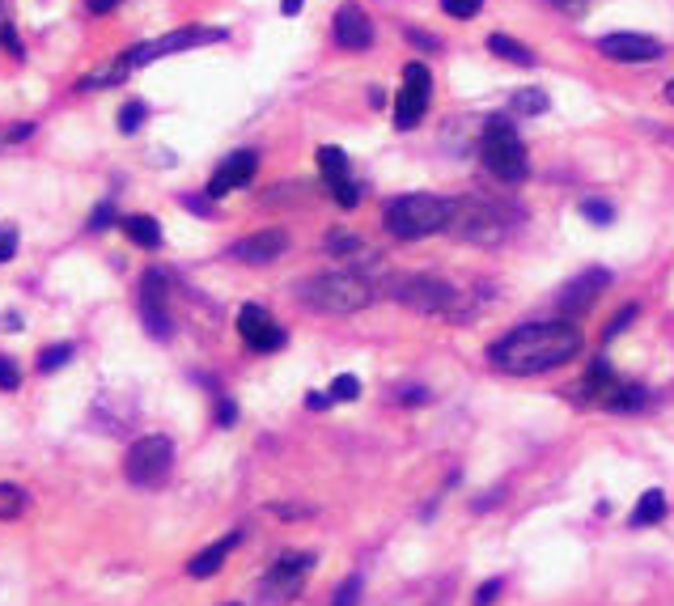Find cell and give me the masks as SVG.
I'll list each match as a JSON object with an SVG mask.
<instances>
[{
  "mask_svg": "<svg viewBox=\"0 0 674 606\" xmlns=\"http://www.w3.org/2000/svg\"><path fill=\"white\" fill-rule=\"evenodd\" d=\"M441 9H446L450 17H458V22H467V17H475L484 9V0H441Z\"/></svg>",
  "mask_w": 674,
  "mask_h": 606,
  "instance_id": "obj_30",
  "label": "cell"
},
{
  "mask_svg": "<svg viewBox=\"0 0 674 606\" xmlns=\"http://www.w3.org/2000/svg\"><path fill=\"white\" fill-rule=\"evenodd\" d=\"M581 217L594 221V225H611L615 221V208L607 200H581Z\"/></svg>",
  "mask_w": 674,
  "mask_h": 606,
  "instance_id": "obj_29",
  "label": "cell"
},
{
  "mask_svg": "<svg viewBox=\"0 0 674 606\" xmlns=\"http://www.w3.org/2000/svg\"><path fill=\"white\" fill-rule=\"evenodd\" d=\"M289 251V234L285 229H259V234H251V238H242V242H234V259H242V263H255V267H263V263H276L280 255Z\"/></svg>",
  "mask_w": 674,
  "mask_h": 606,
  "instance_id": "obj_15",
  "label": "cell"
},
{
  "mask_svg": "<svg viewBox=\"0 0 674 606\" xmlns=\"http://www.w3.org/2000/svg\"><path fill=\"white\" fill-rule=\"evenodd\" d=\"M225 606H238V602H225Z\"/></svg>",
  "mask_w": 674,
  "mask_h": 606,
  "instance_id": "obj_49",
  "label": "cell"
},
{
  "mask_svg": "<svg viewBox=\"0 0 674 606\" xmlns=\"http://www.w3.org/2000/svg\"><path fill=\"white\" fill-rule=\"evenodd\" d=\"M255 170H259V153H251V149L229 153L225 162H221V170L212 174V183H208V200H221V195L246 187V183L255 178Z\"/></svg>",
  "mask_w": 674,
  "mask_h": 606,
  "instance_id": "obj_12",
  "label": "cell"
},
{
  "mask_svg": "<svg viewBox=\"0 0 674 606\" xmlns=\"http://www.w3.org/2000/svg\"><path fill=\"white\" fill-rule=\"evenodd\" d=\"M556 9H577V5H585V0H552Z\"/></svg>",
  "mask_w": 674,
  "mask_h": 606,
  "instance_id": "obj_47",
  "label": "cell"
},
{
  "mask_svg": "<svg viewBox=\"0 0 674 606\" xmlns=\"http://www.w3.org/2000/svg\"><path fill=\"white\" fill-rule=\"evenodd\" d=\"M429 94H433V77L429 68H424L420 60H412L403 68V89L395 98V128L399 132H412L416 123L424 119V111H429Z\"/></svg>",
  "mask_w": 674,
  "mask_h": 606,
  "instance_id": "obj_9",
  "label": "cell"
},
{
  "mask_svg": "<svg viewBox=\"0 0 674 606\" xmlns=\"http://www.w3.org/2000/svg\"><path fill=\"white\" fill-rule=\"evenodd\" d=\"M577 352H581V331L573 323H526L492 344V365L505 373H518V378H530V373L573 361Z\"/></svg>",
  "mask_w": 674,
  "mask_h": 606,
  "instance_id": "obj_1",
  "label": "cell"
},
{
  "mask_svg": "<svg viewBox=\"0 0 674 606\" xmlns=\"http://www.w3.org/2000/svg\"><path fill=\"white\" fill-rule=\"evenodd\" d=\"M407 43H416L420 51H437V39L433 34H424V30H407Z\"/></svg>",
  "mask_w": 674,
  "mask_h": 606,
  "instance_id": "obj_41",
  "label": "cell"
},
{
  "mask_svg": "<svg viewBox=\"0 0 674 606\" xmlns=\"http://www.w3.org/2000/svg\"><path fill=\"white\" fill-rule=\"evenodd\" d=\"M611 284V272H602V267H585L581 276H573L569 284L560 289V310H585L594 306V297Z\"/></svg>",
  "mask_w": 674,
  "mask_h": 606,
  "instance_id": "obj_17",
  "label": "cell"
},
{
  "mask_svg": "<svg viewBox=\"0 0 674 606\" xmlns=\"http://www.w3.org/2000/svg\"><path fill=\"white\" fill-rule=\"evenodd\" d=\"M310 564H314V556H301V551H289V556H280V560L268 568V577L259 581V598H263V602H272V606L297 598V594H301V585H306Z\"/></svg>",
  "mask_w": 674,
  "mask_h": 606,
  "instance_id": "obj_10",
  "label": "cell"
},
{
  "mask_svg": "<svg viewBox=\"0 0 674 606\" xmlns=\"http://www.w3.org/2000/svg\"><path fill=\"white\" fill-rule=\"evenodd\" d=\"M272 513H276V518H289V522H297V518H314V509H310V505H272Z\"/></svg>",
  "mask_w": 674,
  "mask_h": 606,
  "instance_id": "obj_37",
  "label": "cell"
},
{
  "mask_svg": "<svg viewBox=\"0 0 674 606\" xmlns=\"http://www.w3.org/2000/svg\"><path fill=\"white\" fill-rule=\"evenodd\" d=\"M327 251H331L335 259H340V255H357V251H361V238H357V234H348V229H331Z\"/></svg>",
  "mask_w": 674,
  "mask_h": 606,
  "instance_id": "obj_28",
  "label": "cell"
},
{
  "mask_svg": "<svg viewBox=\"0 0 674 606\" xmlns=\"http://www.w3.org/2000/svg\"><path fill=\"white\" fill-rule=\"evenodd\" d=\"M123 234H128L136 246H145V251H157L162 246V225L145 212H136V217H123Z\"/></svg>",
  "mask_w": 674,
  "mask_h": 606,
  "instance_id": "obj_19",
  "label": "cell"
},
{
  "mask_svg": "<svg viewBox=\"0 0 674 606\" xmlns=\"http://www.w3.org/2000/svg\"><path fill=\"white\" fill-rule=\"evenodd\" d=\"M480 157L492 178H501V183H522L530 174V157L522 149V140L513 136V128L505 119H492L488 132L480 136Z\"/></svg>",
  "mask_w": 674,
  "mask_h": 606,
  "instance_id": "obj_4",
  "label": "cell"
},
{
  "mask_svg": "<svg viewBox=\"0 0 674 606\" xmlns=\"http://www.w3.org/2000/svg\"><path fill=\"white\" fill-rule=\"evenodd\" d=\"M238 539H242V534L234 530V534H225V539H217L212 547H204L200 556H191L187 573H191L195 581H208V577H217V573H221V564H225V556H229V551L238 547Z\"/></svg>",
  "mask_w": 674,
  "mask_h": 606,
  "instance_id": "obj_18",
  "label": "cell"
},
{
  "mask_svg": "<svg viewBox=\"0 0 674 606\" xmlns=\"http://www.w3.org/2000/svg\"><path fill=\"white\" fill-rule=\"evenodd\" d=\"M458 234L467 242H484V246H496L505 238V212H496L488 200H454V221H450Z\"/></svg>",
  "mask_w": 674,
  "mask_h": 606,
  "instance_id": "obj_7",
  "label": "cell"
},
{
  "mask_svg": "<svg viewBox=\"0 0 674 606\" xmlns=\"http://www.w3.org/2000/svg\"><path fill=\"white\" fill-rule=\"evenodd\" d=\"M331 200L340 204V208H357L361 204V191H357V183H340V187H331Z\"/></svg>",
  "mask_w": 674,
  "mask_h": 606,
  "instance_id": "obj_34",
  "label": "cell"
},
{
  "mask_svg": "<svg viewBox=\"0 0 674 606\" xmlns=\"http://www.w3.org/2000/svg\"><path fill=\"white\" fill-rule=\"evenodd\" d=\"M318 170H323L327 187L352 183V178H348V157H344V149H335V145H323V149H318Z\"/></svg>",
  "mask_w": 674,
  "mask_h": 606,
  "instance_id": "obj_20",
  "label": "cell"
},
{
  "mask_svg": "<svg viewBox=\"0 0 674 606\" xmlns=\"http://www.w3.org/2000/svg\"><path fill=\"white\" fill-rule=\"evenodd\" d=\"M488 51H492V56H501V60H509V64H522V68L535 64V51L522 47L518 39H509V34H492V39H488Z\"/></svg>",
  "mask_w": 674,
  "mask_h": 606,
  "instance_id": "obj_21",
  "label": "cell"
},
{
  "mask_svg": "<svg viewBox=\"0 0 674 606\" xmlns=\"http://www.w3.org/2000/svg\"><path fill=\"white\" fill-rule=\"evenodd\" d=\"M301 5H306V0H280V13L293 17V13H301Z\"/></svg>",
  "mask_w": 674,
  "mask_h": 606,
  "instance_id": "obj_46",
  "label": "cell"
},
{
  "mask_svg": "<svg viewBox=\"0 0 674 606\" xmlns=\"http://www.w3.org/2000/svg\"><path fill=\"white\" fill-rule=\"evenodd\" d=\"M306 407H310V412H327V407H331V395H318V390H310V395H306Z\"/></svg>",
  "mask_w": 674,
  "mask_h": 606,
  "instance_id": "obj_42",
  "label": "cell"
},
{
  "mask_svg": "<svg viewBox=\"0 0 674 606\" xmlns=\"http://www.w3.org/2000/svg\"><path fill=\"white\" fill-rule=\"evenodd\" d=\"M632 318H636V306H624V314H619V318H611V323H607V340H615V335L624 331V327L632 323Z\"/></svg>",
  "mask_w": 674,
  "mask_h": 606,
  "instance_id": "obj_39",
  "label": "cell"
},
{
  "mask_svg": "<svg viewBox=\"0 0 674 606\" xmlns=\"http://www.w3.org/2000/svg\"><path fill=\"white\" fill-rule=\"evenodd\" d=\"M450 221H454V200H441V195H429V191L399 195V200H390V208H386V229L403 242L429 238L437 229H446Z\"/></svg>",
  "mask_w": 674,
  "mask_h": 606,
  "instance_id": "obj_2",
  "label": "cell"
},
{
  "mask_svg": "<svg viewBox=\"0 0 674 606\" xmlns=\"http://www.w3.org/2000/svg\"><path fill=\"white\" fill-rule=\"evenodd\" d=\"M335 43H340L344 51H365L369 43H374V26H369V17L357 0H348V5L335 9Z\"/></svg>",
  "mask_w": 674,
  "mask_h": 606,
  "instance_id": "obj_14",
  "label": "cell"
},
{
  "mask_svg": "<svg viewBox=\"0 0 674 606\" xmlns=\"http://www.w3.org/2000/svg\"><path fill=\"white\" fill-rule=\"evenodd\" d=\"M496 598H501V581H484L480 590H475V606H492Z\"/></svg>",
  "mask_w": 674,
  "mask_h": 606,
  "instance_id": "obj_38",
  "label": "cell"
},
{
  "mask_svg": "<svg viewBox=\"0 0 674 606\" xmlns=\"http://www.w3.org/2000/svg\"><path fill=\"white\" fill-rule=\"evenodd\" d=\"M238 420V407H234V399H217V424H225V429H229V424H234Z\"/></svg>",
  "mask_w": 674,
  "mask_h": 606,
  "instance_id": "obj_40",
  "label": "cell"
},
{
  "mask_svg": "<svg viewBox=\"0 0 674 606\" xmlns=\"http://www.w3.org/2000/svg\"><path fill=\"white\" fill-rule=\"evenodd\" d=\"M170 467H174V441L162 437V433H149V437L132 441L128 462H123V471H128V479H132L136 488H157V484H166Z\"/></svg>",
  "mask_w": 674,
  "mask_h": 606,
  "instance_id": "obj_6",
  "label": "cell"
},
{
  "mask_svg": "<svg viewBox=\"0 0 674 606\" xmlns=\"http://www.w3.org/2000/svg\"><path fill=\"white\" fill-rule=\"evenodd\" d=\"M543 111H547V94H539V89L513 94V115H543Z\"/></svg>",
  "mask_w": 674,
  "mask_h": 606,
  "instance_id": "obj_26",
  "label": "cell"
},
{
  "mask_svg": "<svg viewBox=\"0 0 674 606\" xmlns=\"http://www.w3.org/2000/svg\"><path fill=\"white\" fill-rule=\"evenodd\" d=\"M374 284H369L365 276L357 272H327V276H318L310 280L306 289H301V297L310 301L314 310H323V314H357L365 310L369 301H374Z\"/></svg>",
  "mask_w": 674,
  "mask_h": 606,
  "instance_id": "obj_3",
  "label": "cell"
},
{
  "mask_svg": "<svg viewBox=\"0 0 674 606\" xmlns=\"http://www.w3.org/2000/svg\"><path fill=\"white\" fill-rule=\"evenodd\" d=\"M145 119H149V106H145V102H128V106L119 111V132H123V136H136Z\"/></svg>",
  "mask_w": 674,
  "mask_h": 606,
  "instance_id": "obj_27",
  "label": "cell"
},
{
  "mask_svg": "<svg viewBox=\"0 0 674 606\" xmlns=\"http://www.w3.org/2000/svg\"><path fill=\"white\" fill-rule=\"evenodd\" d=\"M68 361H73V344H51V348L39 352V373H56Z\"/></svg>",
  "mask_w": 674,
  "mask_h": 606,
  "instance_id": "obj_25",
  "label": "cell"
},
{
  "mask_svg": "<svg viewBox=\"0 0 674 606\" xmlns=\"http://www.w3.org/2000/svg\"><path fill=\"white\" fill-rule=\"evenodd\" d=\"M602 403H607L611 412H636V407L645 403V390H641V386H619V382H615L607 395H602Z\"/></svg>",
  "mask_w": 674,
  "mask_h": 606,
  "instance_id": "obj_23",
  "label": "cell"
},
{
  "mask_svg": "<svg viewBox=\"0 0 674 606\" xmlns=\"http://www.w3.org/2000/svg\"><path fill=\"white\" fill-rule=\"evenodd\" d=\"M140 318H145V327L157 335V340H166V335H170L166 276L162 272H145V280H140Z\"/></svg>",
  "mask_w": 674,
  "mask_h": 606,
  "instance_id": "obj_13",
  "label": "cell"
},
{
  "mask_svg": "<svg viewBox=\"0 0 674 606\" xmlns=\"http://www.w3.org/2000/svg\"><path fill=\"white\" fill-rule=\"evenodd\" d=\"M115 221V204L111 200H102L98 208H94V217H90V234H98V229H106Z\"/></svg>",
  "mask_w": 674,
  "mask_h": 606,
  "instance_id": "obj_36",
  "label": "cell"
},
{
  "mask_svg": "<svg viewBox=\"0 0 674 606\" xmlns=\"http://www.w3.org/2000/svg\"><path fill=\"white\" fill-rule=\"evenodd\" d=\"M361 602V577H348L340 590H335V606H357Z\"/></svg>",
  "mask_w": 674,
  "mask_h": 606,
  "instance_id": "obj_32",
  "label": "cell"
},
{
  "mask_svg": "<svg viewBox=\"0 0 674 606\" xmlns=\"http://www.w3.org/2000/svg\"><path fill=\"white\" fill-rule=\"evenodd\" d=\"M119 5V0H85V9H90V13H111Z\"/></svg>",
  "mask_w": 674,
  "mask_h": 606,
  "instance_id": "obj_45",
  "label": "cell"
},
{
  "mask_svg": "<svg viewBox=\"0 0 674 606\" xmlns=\"http://www.w3.org/2000/svg\"><path fill=\"white\" fill-rule=\"evenodd\" d=\"M225 39V30L221 26H183V30H170L162 34V39H149V43H136L128 47L119 56V64L128 68H140V64H153V60H162V56H174V51H187V47H204V43H221Z\"/></svg>",
  "mask_w": 674,
  "mask_h": 606,
  "instance_id": "obj_5",
  "label": "cell"
},
{
  "mask_svg": "<svg viewBox=\"0 0 674 606\" xmlns=\"http://www.w3.org/2000/svg\"><path fill=\"white\" fill-rule=\"evenodd\" d=\"M17 255V229L13 225H0V263H9Z\"/></svg>",
  "mask_w": 674,
  "mask_h": 606,
  "instance_id": "obj_35",
  "label": "cell"
},
{
  "mask_svg": "<svg viewBox=\"0 0 674 606\" xmlns=\"http://www.w3.org/2000/svg\"><path fill=\"white\" fill-rule=\"evenodd\" d=\"M183 208H191V212H200V217H208V204H204V195H183Z\"/></svg>",
  "mask_w": 674,
  "mask_h": 606,
  "instance_id": "obj_43",
  "label": "cell"
},
{
  "mask_svg": "<svg viewBox=\"0 0 674 606\" xmlns=\"http://www.w3.org/2000/svg\"><path fill=\"white\" fill-rule=\"evenodd\" d=\"M399 301L403 306H412L420 314H441V318H458V289L446 280H437V276H412V280H403L399 284Z\"/></svg>",
  "mask_w": 674,
  "mask_h": 606,
  "instance_id": "obj_8",
  "label": "cell"
},
{
  "mask_svg": "<svg viewBox=\"0 0 674 606\" xmlns=\"http://www.w3.org/2000/svg\"><path fill=\"white\" fill-rule=\"evenodd\" d=\"M238 335L246 344H251L255 352H276V348H285V331H280L272 318H268V310L263 306H242L238 310Z\"/></svg>",
  "mask_w": 674,
  "mask_h": 606,
  "instance_id": "obj_11",
  "label": "cell"
},
{
  "mask_svg": "<svg viewBox=\"0 0 674 606\" xmlns=\"http://www.w3.org/2000/svg\"><path fill=\"white\" fill-rule=\"evenodd\" d=\"M357 395H361V382L352 378V373H340V378L331 382V399H340V403H344V399H357Z\"/></svg>",
  "mask_w": 674,
  "mask_h": 606,
  "instance_id": "obj_31",
  "label": "cell"
},
{
  "mask_svg": "<svg viewBox=\"0 0 674 606\" xmlns=\"http://www.w3.org/2000/svg\"><path fill=\"white\" fill-rule=\"evenodd\" d=\"M26 509H30V492H26V488H17V484H0V518L13 522V518H22Z\"/></svg>",
  "mask_w": 674,
  "mask_h": 606,
  "instance_id": "obj_24",
  "label": "cell"
},
{
  "mask_svg": "<svg viewBox=\"0 0 674 606\" xmlns=\"http://www.w3.org/2000/svg\"><path fill=\"white\" fill-rule=\"evenodd\" d=\"M34 132V123H13V128L5 132V140H26Z\"/></svg>",
  "mask_w": 674,
  "mask_h": 606,
  "instance_id": "obj_44",
  "label": "cell"
},
{
  "mask_svg": "<svg viewBox=\"0 0 674 606\" xmlns=\"http://www.w3.org/2000/svg\"><path fill=\"white\" fill-rule=\"evenodd\" d=\"M666 102H674V81H670V85H666Z\"/></svg>",
  "mask_w": 674,
  "mask_h": 606,
  "instance_id": "obj_48",
  "label": "cell"
},
{
  "mask_svg": "<svg viewBox=\"0 0 674 606\" xmlns=\"http://www.w3.org/2000/svg\"><path fill=\"white\" fill-rule=\"evenodd\" d=\"M17 386H22V369L9 356H0V390H17Z\"/></svg>",
  "mask_w": 674,
  "mask_h": 606,
  "instance_id": "obj_33",
  "label": "cell"
},
{
  "mask_svg": "<svg viewBox=\"0 0 674 606\" xmlns=\"http://www.w3.org/2000/svg\"><path fill=\"white\" fill-rule=\"evenodd\" d=\"M666 518V492H645L641 501H636V509H632V526H653V522H662Z\"/></svg>",
  "mask_w": 674,
  "mask_h": 606,
  "instance_id": "obj_22",
  "label": "cell"
},
{
  "mask_svg": "<svg viewBox=\"0 0 674 606\" xmlns=\"http://www.w3.org/2000/svg\"><path fill=\"white\" fill-rule=\"evenodd\" d=\"M602 56H611L619 64H641V60H658L662 56V43L645 39V34H607V39L598 43Z\"/></svg>",
  "mask_w": 674,
  "mask_h": 606,
  "instance_id": "obj_16",
  "label": "cell"
}]
</instances>
